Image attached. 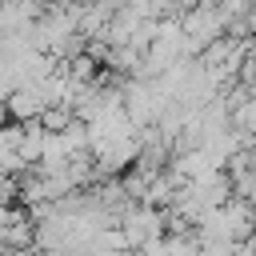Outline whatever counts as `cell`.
<instances>
[{
  "label": "cell",
  "mask_w": 256,
  "mask_h": 256,
  "mask_svg": "<svg viewBox=\"0 0 256 256\" xmlns=\"http://www.w3.org/2000/svg\"><path fill=\"white\" fill-rule=\"evenodd\" d=\"M48 108H56V100H52V88L44 80L40 84H24V88H16L8 96V116L12 120H40Z\"/></svg>",
  "instance_id": "1"
},
{
  "label": "cell",
  "mask_w": 256,
  "mask_h": 256,
  "mask_svg": "<svg viewBox=\"0 0 256 256\" xmlns=\"http://www.w3.org/2000/svg\"><path fill=\"white\" fill-rule=\"evenodd\" d=\"M120 256H148L144 248H128V252H120Z\"/></svg>",
  "instance_id": "3"
},
{
  "label": "cell",
  "mask_w": 256,
  "mask_h": 256,
  "mask_svg": "<svg viewBox=\"0 0 256 256\" xmlns=\"http://www.w3.org/2000/svg\"><path fill=\"white\" fill-rule=\"evenodd\" d=\"M240 244L232 240H200V256H236Z\"/></svg>",
  "instance_id": "2"
}]
</instances>
